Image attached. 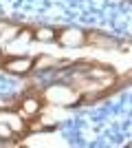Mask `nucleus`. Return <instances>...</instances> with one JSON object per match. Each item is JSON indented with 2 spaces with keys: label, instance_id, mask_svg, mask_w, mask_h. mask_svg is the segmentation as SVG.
Here are the masks:
<instances>
[{
  "label": "nucleus",
  "instance_id": "obj_1",
  "mask_svg": "<svg viewBox=\"0 0 132 148\" xmlns=\"http://www.w3.org/2000/svg\"><path fill=\"white\" fill-rule=\"evenodd\" d=\"M5 66L7 71H13V73H26L31 69V60H9Z\"/></svg>",
  "mask_w": 132,
  "mask_h": 148
},
{
  "label": "nucleus",
  "instance_id": "obj_2",
  "mask_svg": "<svg viewBox=\"0 0 132 148\" xmlns=\"http://www.w3.org/2000/svg\"><path fill=\"white\" fill-rule=\"evenodd\" d=\"M57 42H62V44H82L84 36L79 31H66L62 36H57Z\"/></svg>",
  "mask_w": 132,
  "mask_h": 148
},
{
  "label": "nucleus",
  "instance_id": "obj_3",
  "mask_svg": "<svg viewBox=\"0 0 132 148\" xmlns=\"http://www.w3.org/2000/svg\"><path fill=\"white\" fill-rule=\"evenodd\" d=\"M84 42L97 44V47H112V40H110V38L99 36V33H86V36H84Z\"/></svg>",
  "mask_w": 132,
  "mask_h": 148
},
{
  "label": "nucleus",
  "instance_id": "obj_4",
  "mask_svg": "<svg viewBox=\"0 0 132 148\" xmlns=\"http://www.w3.org/2000/svg\"><path fill=\"white\" fill-rule=\"evenodd\" d=\"M40 111V102L38 99H24L22 102V113L24 115H33V113Z\"/></svg>",
  "mask_w": 132,
  "mask_h": 148
},
{
  "label": "nucleus",
  "instance_id": "obj_5",
  "mask_svg": "<svg viewBox=\"0 0 132 148\" xmlns=\"http://www.w3.org/2000/svg\"><path fill=\"white\" fill-rule=\"evenodd\" d=\"M53 64H55V60L49 58V56H42V58L35 60V69H49V66H53Z\"/></svg>",
  "mask_w": 132,
  "mask_h": 148
},
{
  "label": "nucleus",
  "instance_id": "obj_6",
  "mask_svg": "<svg viewBox=\"0 0 132 148\" xmlns=\"http://www.w3.org/2000/svg\"><path fill=\"white\" fill-rule=\"evenodd\" d=\"M35 38H38V40H42V42H49V40H55V36H53V31H49V29H40L38 33H35Z\"/></svg>",
  "mask_w": 132,
  "mask_h": 148
},
{
  "label": "nucleus",
  "instance_id": "obj_7",
  "mask_svg": "<svg viewBox=\"0 0 132 148\" xmlns=\"http://www.w3.org/2000/svg\"><path fill=\"white\" fill-rule=\"evenodd\" d=\"M40 128H42V124H38V122L29 124V130H40Z\"/></svg>",
  "mask_w": 132,
  "mask_h": 148
},
{
  "label": "nucleus",
  "instance_id": "obj_8",
  "mask_svg": "<svg viewBox=\"0 0 132 148\" xmlns=\"http://www.w3.org/2000/svg\"><path fill=\"white\" fill-rule=\"evenodd\" d=\"M0 135H9V128H5V126H0Z\"/></svg>",
  "mask_w": 132,
  "mask_h": 148
}]
</instances>
